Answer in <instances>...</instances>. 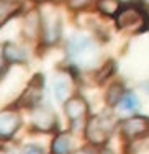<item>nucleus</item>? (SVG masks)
Segmentation results:
<instances>
[{
	"label": "nucleus",
	"instance_id": "22",
	"mask_svg": "<svg viewBox=\"0 0 149 154\" xmlns=\"http://www.w3.org/2000/svg\"><path fill=\"white\" fill-rule=\"evenodd\" d=\"M99 154H116V152H115V151H111L110 148H102Z\"/></svg>",
	"mask_w": 149,
	"mask_h": 154
},
{
	"label": "nucleus",
	"instance_id": "14",
	"mask_svg": "<svg viewBox=\"0 0 149 154\" xmlns=\"http://www.w3.org/2000/svg\"><path fill=\"white\" fill-rule=\"evenodd\" d=\"M121 2L120 0H95V8L97 12H100L102 15L113 18L120 13L121 10Z\"/></svg>",
	"mask_w": 149,
	"mask_h": 154
},
{
	"label": "nucleus",
	"instance_id": "16",
	"mask_svg": "<svg viewBox=\"0 0 149 154\" xmlns=\"http://www.w3.org/2000/svg\"><path fill=\"white\" fill-rule=\"evenodd\" d=\"M53 92H54V97H56L59 102H66L67 94H69L67 79H64V77H56L54 82H53Z\"/></svg>",
	"mask_w": 149,
	"mask_h": 154
},
{
	"label": "nucleus",
	"instance_id": "18",
	"mask_svg": "<svg viewBox=\"0 0 149 154\" xmlns=\"http://www.w3.org/2000/svg\"><path fill=\"white\" fill-rule=\"evenodd\" d=\"M118 107L121 112H134V110H138V107H139V102H138V97L133 92H126L123 95L121 102L118 103Z\"/></svg>",
	"mask_w": 149,
	"mask_h": 154
},
{
	"label": "nucleus",
	"instance_id": "19",
	"mask_svg": "<svg viewBox=\"0 0 149 154\" xmlns=\"http://www.w3.org/2000/svg\"><path fill=\"white\" fill-rule=\"evenodd\" d=\"M67 7L74 12H79V10H84L92 3V0H66Z\"/></svg>",
	"mask_w": 149,
	"mask_h": 154
},
{
	"label": "nucleus",
	"instance_id": "21",
	"mask_svg": "<svg viewBox=\"0 0 149 154\" xmlns=\"http://www.w3.org/2000/svg\"><path fill=\"white\" fill-rule=\"evenodd\" d=\"M75 154H95V152H93L90 148H84V149H81L79 152H75Z\"/></svg>",
	"mask_w": 149,
	"mask_h": 154
},
{
	"label": "nucleus",
	"instance_id": "2",
	"mask_svg": "<svg viewBox=\"0 0 149 154\" xmlns=\"http://www.w3.org/2000/svg\"><path fill=\"white\" fill-rule=\"evenodd\" d=\"M116 120L111 115H93L85 125V139L93 146H103L108 143L116 128Z\"/></svg>",
	"mask_w": 149,
	"mask_h": 154
},
{
	"label": "nucleus",
	"instance_id": "23",
	"mask_svg": "<svg viewBox=\"0 0 149 154\" xmlns=\"http://www.w3.org/2000/svg\"><path fill=\"white\" fill-rule=\"evenodd\" d=\"M2 61H3V57H2V49H0V67H2Z\"/></svg>",
	"mask_w": 149,
	"mask_h": 154
},
{
	"label": "nucleus",
	"instance_id": "13",
	"mask_svg": "<svg viewBox=\"0 0 149 154\" xmlns=\"http://www.w3.org/2000/svg\"><path fill=\"white\" fill-rule=\"evenodd\" d=\"M21 10L20 0H0V28L10 21L13 17H17Z\"/></svg>",
	"mask_w": 149,
	"mask_h": 154
},
{
	"label": "nucleus",
	"instance_id": "6",
	"mask_svg": "<svg viewBox=\"0 0 149 154\" xmlns=\"http://www.w3.org/2000/svg\"><path fill=\"white\" fill-rule=\"evenodd\" d=\"M118 126H120L121 134L126 139L134 141V139L143 138L149 133V118L143 115H133V116L121 120L118 123Z\"/></svg>",
	"mask_w": 149,
	"mask_h": 154
},
{
	"label": "nucleus",
	"instance_id": "25",
	"mask_svg": "<svg viewBox=\"0 0 149 154\" xmlns=\"http://www.w3.org/2000/svg\"><path fill=\"white\" fill-rule=\"evenodd\" d=\"M143 2H144V3H146V5H149V0H143Z\"/></svg>",
	"mask_w": 149,
	"mask_h": 154
},
{
	"label": "nucleus",
	"instance_id": "24",
	"mask_svg": "<svg viewBox=\"0 0 149 154\" xmlns=\"http://www.w3.org/2000/svg\"><path fill=\"white\" fill-rule=\"evenodd\" d=\"M33 2H38V3H43V2H48V0H33Z\"/></svg>",
	"mask_w": 149,
	"mask_h": 154
},
{
	"label": "nucleus",
	"instance_id": "20",
	"mask_svg": "<svg viewBox=\"0 0 149 154\" xmlns=\"http://www.w3.org/2000/svg\"><path fill=\"white\" fill-rule=\"evenodd\" d=\"M21 154H44V151H43V148H39L36 144H28L23 148Z\"/></svg>",
	"mask_w": 149,
	"mask_h": 154
},
{
	"label": "nucleus",
	"instance_id": "15",
	"mask_svg": "<svg viewBox=\"0 0 149 154\" xmlns=\"http://www.w3.org/2000/svg\"><path fill=\"white\" fill-rule=\"evenodd\" d=\"M125 94H126V90H125V87H123V84L121 82H115L107 89L105 102H107L108 107H116V105L121 102V98H123Z\"/></svg>",
	"mask_w": 149,
	"mask_h": 154
},
{
	"label": "nucleus",
	"instance_id": "17",
	"mask_svg": "<svg viewBox=\"0 0 149 154\" xmlns=\"http://www.w3.org/2000/svg\"><path fill=\"white\" fill-rule=\"evenodd\" d=\"M115 71H116L115 61L108 59L107 62H103V64H102V67L95 72V80H97V84H103L105 80L110 79V77L115 74Z\"/></svg>",
	"mask_w": 149,
	"mask_h": 154
},
{
	"label": "nucleus",
	"instance_id": "5",
	"mask_svg": "<svg viewBox=\"0 0 149 154\" xmlns=\"http://www.w3.org/2000/svg\"><path fill=\"white\" fill-rule=\"evenodd\" d=\"M43 89H44V75L43 74H35L33 79L28 82L26 89L21 92L20 98L17 100V105L21 108L35 110L41 105L43 98Z\"/></svg>",
	"mask_w": 149,
	"mask_h": 154
},
{
	"label": "nucleus",
	"instance_id": "11",
	"mask_svg": "<svg viewBox=\"0 0 149 154\" xmlns=\"http://www.w3.org/2000/svg\"><path fill=\"white\" fill-rule=\"evenodd\" d=\"M23 35L25 38H30V39L39 38V35H41V12L39 10H31L25 17Z\"/></svg>",
	"mask_w": 149,
	"mask_h": 154
},
{
	"label": "nucleus",
	"instance_id": "3",
	"mask_svg": "<svg viewBox=\"0 0 149 154\" xmlns=\"http://www.w3.org/2000/svg\"><path fill=\"white\" fill-rule=\"evenodd\" d=\"M67 56L74 61V64L89 67L97 57V51L93 41L87 36H71L67 41Z\"/></svg>",
	"mask_w": 149,
	"mask_h": 154
},
{
	"label": "nucleus",
	"instance_id": "7",
	"mask_svg": "<svg viewBox=\"0 0 149 154\" xmlns=\"http://www.w3.org/2000/svg\"><path fill=\"white\" fill-rule=\"evenodd\" d=\"M21 126V115L15 108H5L0 112V141L13 138Z\"/></svg>",
	"mask_w": 149,
	"mask_h": 154
},
{
	"label": "nucleus",
	"instance_id": "12",
	"mask_svg": "<svg viewBox=\"0 0 149 154\" xmlns=\"http://www.w3.org/2000/svg\"><path fill=\"white\" fill-rule=\"evenodd\" d=\"M72 149H74L72 136L64 131L57 133L51 143V152L53 154H72Z\"/></svg>",
	"mask_w": 149,
	"mask_h": 154
},
{
	"label": "nucleus",
	"instance_id": "1",
	"mask_svg": "<svg viewBox=\"0 0 149 154\" xmlns=\"http://www.w3.org/2000/svg\"><path fill=\"white\" fill-rule=\"evenodd\" d=\"M116 28L121 31H133V33H143L149 28V13L146 8L129 3L126 7H121L120 13L115 17Z\"/></svg>",
	"mask_w": 149,
	"mask_h": 154
},
{
	"label": "nucleus",
	"instance_id": "9",
	"mask_svg": "<svg viewBox=\"0 0 149 154\" xmlns=\"http://www.w3.org/2000/svg\"><path fill=\"white\" fill-rule=\"evenodd\" d=\"M64 113H66L69 122L75 123L87 116V113H89V103L81 95H74L69 100H66V103H64Z\"/></svg>",
	"mask_w": 149,
	"mask_h": 154
},
{
	"label": "nucleus",
	"instance_id": "8",
	"mask_svg": "<svg viewBox=\"0 0 149 154\" xmlns=\"http://www.w3.org/2000/svg\"><path fill=\"white\" fill-rule=\"evenodd\" d=\"M57 126L56 113L48 107H38L33 113V130L39 133H51Z\"/></svg>",
	"mask_w": 149,
	"mask_h": 154
},
{
	"label": "nucleus",
	"instance_id": "10",
	"mask_svg": "<svg viewBox=\"0 0 149 154\" xmlns=\"http://www.w3.org/2000/svg\"><path fill=\"white\" fill-rule=\"evenodd\" d=\"M2 57L3 64H23L28 59V54L25 49H21L20 46H17L15 43H5L2 46Z\"/></svg>",
	"mask_w": 149,
	"mask_h": 154
},
{
	"label": "nucleus",
	"instance_id": "4",
	"mask_svg": "<svg viewBox=\"0 0 149 154\" xmlns=\"http://www.w3.org/2000/svg\"><path fill=\"white\" fill-rule=\"evenodd\" d=\"M62 36V20L59 13L53 8H48V12H41V43L44 46H54L59 43Z\"/></svg>",
	"mask_w": 149,
	"mask_h": 154
}]
</instances>
